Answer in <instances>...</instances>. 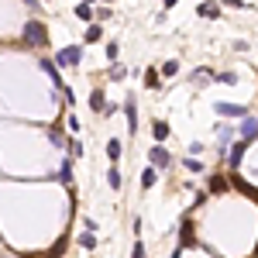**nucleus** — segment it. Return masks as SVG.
<instances>
[{"label": "nucleus", "instance_id": "obj_16", "mask_svg": "<svg viewBox=\"0 0 258 258\" xmlns=\"http://www.w3.org/2000/svg\"><path fill=\"white\" fill-rule=\"evenodd\" d=\"M90 107H93L97 114H103V107H107V97H103V90H93V93H90Z\"/></svg>", "mask_w": 258, "mask_h": 258}, {"label": "nucleus", "instance_id": "obj_21", "mask_svg": "<svg viewBox=\"0 0 258 258\" xmlns=\"http://www.w3.org/2000/svg\"><path fill=\"white\" fill-rule=\"evenodd\" d=\"M80 248H86V251H93V248H97V238H93V231H83V234H80Z\"/></svg>", "mask_w": 258, "mask_h": 258}, {"label": "nucleus", "instance_id": "obj_1", "mask_svg": "<svg viewBox=\"0 0 258 258\" xmlns=\"http://www.w3.org/2000/svg\"><path fill=\"white\" fill-rule=\"evenodd\" d=\"M21 41L28 45V48H45L48 45V31H45V24L35 18L24 21V28H21Z\"/></svg>", "mask_w": 258, "mask_h": 258}, {"label": "nucleus", "instance_id": "obj_3", "mask_svg": "<svg viewBox=\"0 0 258 258\" xmlns=\"http://www.w3.org/2000/svg\"><path fill=\"white\" fill-rule=\"evenodd\" d=\"M80 62H83V48L80 45H66V48L55 52V69H59V66H80Z\"/></svg>", "mask_w": 258, "mask_h": 258}, {"label": "nucleus", "instance_id": "obj_35", "mask_svg": "<svg viewBox=\"0 0 258 258\" xmlns=\"http://www.w3.org/2000/svg\"><path fill=\"white\" fill-rule=\"evenodd\" d=\"M80 4H86V7H90V4H97V0H80Z\"/></svg>", "mask_w": 258, "mask_h": 258}, {"label": "nucleus", "instance_id": "obj_34", "mask_svg": "<svg viewBox=\"0 0 258 258\" xmlns=\"http://www.w3.org/2000/svg\"><path fill=\"white\" fill-rule=\"evenodd\" d=\"M172 258H182V248H176V251H172Z\"/></svg>", "mask_w": 258, "mask_h": 258}, {"label": "nucleus", "instance_id": "obj_12", "mask_svg": "<svg viewBox=\"0 0 258 258\" xmlns=\"http://www.w3.org/2000/svg\"><path fill=\"white\" fill-rule=\"evenodd\" d=\"M227 182H231V179L227 176H210V182H207V189H210V193H214V197H217V193H224V189H227Z\"/></svg>", "mask_w": 258, "mask_h": 258}, {"label": "nucleus", "instance_id": "obj_27", "mask_svg": "<svg viewBox=\"0 0 258 258\" xmlns=\"http://www.w3.org/2000/svg\"><path fill=\"white\" fill-rule=\"evenodd\" d=\"M76 18H80V21H93V7L80 4V7H76Z\"/></svg>", "mask_w": 258, "mask_h": 258}, {"label": "nucleus", "instance_id": "obj_31", "mask_svg": "<svg viewBox=\"0 0 258 258\" xmlns=\"http://www.w3.org/2000/svg\"><path fill=\"white\" fill-rule=\"evenodd\" d=\"M66 124H69V131H73V138H76V135H80V117H69Z\"/></svg>", "mask_w": 258, "mask_h": 258}, {"label": "nucleus", "instance_id": "obj_15", "mask_svg": "<svg viewBox=\"0 0 258 258\" xmlns=\"http://www.w3.org/2000/svg\"><path fill=\"white\" fill-rule=\"evenodd\" d=\"M120 182H124L120 169H117V165H110V169H107V186H110V189H120Z\"/></svg>", "mask_w": 258, "mask_h": 258}, {"label": "nucleus", "instance_id": "obj_18", "mask_svg": "<svg viewBox=\"0 0 258 258\" xmlns=\"http://www.w3.org/2000/svg\"><path fill=\"white\" fill-rule=\"evenodd\" d=\"M145 86H148V90H159V86H162L159 69H145Z\"/></svg>", "mask_w": 258, "mask_h": 258}, {"label": "nucleus", "instance_id": "obj_13", "mask_svg": "<svg viewBox=\"0 0 258 258\" xmlns=\"http://www.w3.org/2000/svg\"><path fill=\"white\" fill-rule=\"evenodd\" d=\"M152 135H155V141H165L169 138V135H172V127H169V124H165V120H155V124H152Z\"/></svg>", "mask_w": 258, "mask_h": 258}, {"label": "nucleus", "instance_id": "obj_28", "mask_svg": "<svg viewBox=\"0 0 258 258\" xmlns=\"http://www.w3.org/2000/svg\"><path fill=\"white\" fill-rule=\"evenodd\" d=\"M100 35H103L100 24H90V28H86V41H100Z\"/></svg>", "mask_w": 258, "mask_h": 258}, {"label": "nucleus", "instance_id": "obj_17", "mask_svg": "<svg viewBox=\"0 0 258 258\" xmlns=\"http://www.w3.org/2000/svg\"><path fill=\"white\" fill-rule=\"evenodd\" d=\"M197 14L200 18H220V4H210V0H207V4H200Z\"/></svg>", "mask_w": 258, "mask_h": 258}, {"label": "nucleus", "instance_id": "obj_10", "mask_svg": "<svg viewBox=\"0 0 258 258\" xmlns=\"http://www.w3.org/2000/svg\"><path fill=\"white\" fill-rule=\"evenodd\" d=\"M45 138L52 141L55 148H69V138L62 135V127H59V124H55V127H48V131H45Z\"/></svg>", "mask_w": 258, "mask_h": 258}, {"label": "nucleus", "instance_id": "obj_19", "mask_svg": "<svg viewBox=\"0 0 258 258\" xmlns=\"http://www.w3.org/2000/svg\"><path fill=\"white\" fill-rule=\"evenodd\" d=\"M155 182H159V172H155V169H152V165H148V169H145V172H141V186H145V189H152V186H155Z\"/></svg>", "mask_w": 258, "mask_h": 258}, {"label": "nucleus", "instance_id": "obj_24", "mask_svg": "<svg viewBox=\"0 0 258 258\" xmlns=\"http://www.w3.org/2000/svg\"><path fill=\"white\" fill-rule=\"evenodd\" d=\"M182 169H186V172H203V162L189 155V159H182Z\"/></svg>", "mask_w": 258, "mask_h": 258}, {"label": "nucleus", "instance_id": "obj_9", "mask_svg": "<svg viewBox=\"0 0 258 258\" xmlns=\"http://www.w3.org/2000/svg\"><path fill=\"white\" fill-rule=\"evenodd\" d=\"M41 69L48 73V80H52V86H55V90H66V86H62V76H59V69H55V62H52V59H41Z\"/></svg>", "mask_w": 258, "mask_h": 258}, {"label": "nucleus", "instance_id": "obj_23", "mask_svg": "<svg viewBox=\"0 0 258 258\" xmlns=\"http://www.w3.org/2000/svg\"><path fill=\"white\" fill-rule=\"evenodd\" d=\"M110 80H114V83H124V80H127V69L114 62V66H110Z\"/></svg>", "mask_w": 258, "mask_h": 258}, {"label": "nucleus", "instance_id": "obj_11", "mask_svg": "<svg viewBox=\"0 0 258 258\" xmlns=\"http://www.w3.org/2000/svg\"><path fill=\"white\" fill-rule=\"evenodd\" d=\"M59 182L73 189V159H62V169H59Z\"/></svg>", "mask_w": 258, "mask_h": 258}, {"label": "nucleus", "instance_id": "obj_5", "mask_svg": "<svg viewBox=\"0 0 258 258\" xmlns=\"http://www.w3.org/2000/svg\"><path fill=\"white\" fill-rule=\"evenodd\" d=\"M214 110H217L220 117H248V107H244V103H224V100H220V103H214Z\"/></svg>", "mask_w": 258, "mask_h": 258}, {"label": "nucleus", "instance_id": "obj_8", "mask_svg": "<svg viewBox=\"0 0 258 258\" xmlns=\"http://www.w3.org/2000/svg\"><path fill=\"white\" fill-rule=\"evenodd\" d=\"M124 117H127L131 135H138V103H135V100H124Z\"/></svg>", "mask_w": 258, "mask_h": 258}, {"label": "nucleus", "instance_id": "obj_32", "mask_svg": "<svg viewBox=\"0 0 258 258\" xmlns=\"http://www.w3.org/2000/svg\"><path fill=\"white\" fill-rule=\"evenodd\" d=\"M21 4H24L28 11H41V4H38V0H21Z\"/></svg>", "mask_w": 258, "mask_h": 258}, {"label": "nucleus", "instance_id": "obj_14", "mask_svg": "<svg viewBox=\"0 0 258 258\" xmlns=\"http://www.w3.org/2000/svg\"><path fill=\"white\" fill-rule=\"evenodd\" d=\"M120 152H124V141H120V138H110V141H107V159H110V162H117Z\"/></svg>", "mask_w": 258, "mask_h": 258}, {"label": "nucleus", "instance_id": "obj_30", "mask_svg": "<svg viewBox=\"0 0 258 258\" xmlns=\"http://www.w3.org/2000/svg\"><path fill=\"white\" fill-rule=\"evenodd\" d=\"M148 255V251H145V244H141V241H135V248H131V258H145Z\"/></svg>", "mask_w": 258, "mask_h": 258}, {"label": "nucleus", "instance_id": "obj_25", "mask_svg": "<svg viewBox=\"0 0 258 258\" xmlns=\"http://www.w3.org/2000/svg\"><path fill=\"white\" fill-rule=\"evenodd\" d=\"M103 52H107V59H110V62H117V55H120V45H117V41H107V48H103Z\"/></svg>", "mask_w": 258, "mask_h": 258}, {"label": "nucleus", "instance_id": "obj_6", "mask_svg": "<svg viewBox=\"0 0 258 258\" xmlns=\"http://www.w3.org/2000/svg\"><path fill=\"white\" fill-rule=\"evenodd\" d=\"M197 241H193V220H189V214L179 220V248H193Z\"/></svg>", "mask_w": 258, "mask_h": 258}, {"label": "nucleus", "instance_id": "obj_36", "mask_svg": "<svg viewBox=\"0 0 258 258\" xmlns=\"http://www.w3.org/2000/svg\"><path fill=\"white\" fill-rule=\"evenodd\" d=\"M172 4H176V0H165V7H172Z\"/></svg>", "mask_w": 258, "mask_h": 258}, {"label": "nucleus", "instance_id": "obj_22", "mask_svg": "<svg viewBox=\"0 0 258 258\" xmlns=\"http://www.w3.org/2000/svg\"><path fill=\"white\" fill-rule=\"evenodd\" d=\"M176 73H179V62H176V59H169V62L159 69V76H165V80H169V76H176Z\"/></svg>", "mask_w": 258, "mask_h": 258}, {"label": "nucleus", "instance_id": "obj_20", "mask_svg": "<svg viewBox=\"0 0 258 258\" xmlns=\"http://www.w3.org/2000/svg\"><path fill=\"white\" fill-rule=\"evenodd\" d=\"M83 152H86V148H83V141L80 138H69V159H73V162L83 159Z\"/></svg>", "mask_w": 258, "mask_h": 258}, {"label": "nucleus", "instance_id": "obj_26", "mask_svg": "<svg viewBox=\"0 0 258 258\" xmlns=\"http://www.w3.org/2000/svg\"><path fill=\"white\" fill-rule=\"evenodd\" d=\"M193 80H197V83H207V80H214V73H210L207 66H200L197 73H193Z\"/></svg>", "mask_w": 258, "mask_h": 258}, {"label": "nucleus", "instance_id": "obj_2", "mask_svg": "<svg viewBox=\"0 0 258 258\" xmlns=\"http://www.w3.org/2000/svg\"><path fill=\"white\" fill-rule=\"evenodd\" d=\"M148 159H152V169H155V172H169V169H172V155H169L165 145H155V148L148 152Z\"/></svg>", "mask_w": 258, "mask_h": 258}, {"label": "nucleus", "instance_id": "obj_7", "mask_svg": "<svg viewBox=\"0 0 258 258\" xmlns=\"http://www.w3.org/2000/svg\"><path fill=\"white\" fill-rule=\"evenodd\" d=\"M244 152H248V141H234V145H231V152H227V159H224V162H227V165H231V169H238V165H241V162H244Z\"/></svg>", "mask_w": 258, "mask_h": 258}, {"label": "nucleus", "instance_id": "obj_29", "mask_svg": "<svg viewBox=\"0 0 258 258\" xmlns=\"http://www.w3.org/2000/svg\"><path fill=\"white\" fill-rule=\"evenodd\" d=\"M214 80L227 83V86H234V83H238V76H234V73H220V76H214Z\"/></svg>", "mask_w": 258, "mask_h": 258}, {"label": "nucleus", "instance_id": "obj_33", "mask_svg": "<svg viewBox=\"0 0 258 258\" xmlns=\"http://www.w3.org/2000/svg\"><path fill=\"white\" fill-rule=\"evenodd\" d=\"M220 4H227V7H244V0H220Z\"/></svg>", "mask_w": 258, "mask_h": 258}, {"label": "nucleus", "instance_id": "obj_4", "mask_svg": "<svg viewBox=\"0 0 258 258\" xmlns=\"http://www.w3.org/2000/svg\"><path fill=\"white\" fill-rule=\"evenodd\" d=\"M238 138H241V141H248V145H251V141H258V117H251V114H248V117H241V124H238Z\"/></svg>", "mask_w": 258, "mask_h": 258}]
</instances>
